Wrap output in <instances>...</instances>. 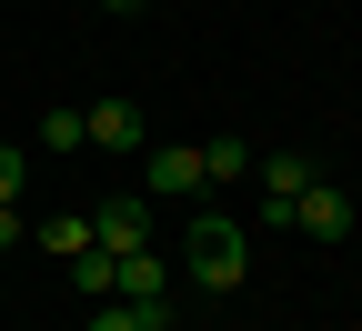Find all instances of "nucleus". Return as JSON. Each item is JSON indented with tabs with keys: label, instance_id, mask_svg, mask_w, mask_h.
I'll return each instance as SVG.
<instances>
[{
	"label": "nucleus",
	"instance_id": "nucleus-9",
	"mask_svg": "<svg viewBox=\"0 0 362 331\" xmlns=\"http://www.w3.org/2000/svg\"><path fill=\"white\" fill-rule=\"evenodd\" d=\"M30 241L51 251V261H71V251H90V211H61V221H40Z\"/></svg>",
	"mask_w": 362,
	"mask_h": 331
},
{
	"label": "nucleus",
	"instance_id": "nucleus-15",
	"mask_svg": "<svg viewBox=\"0 0 362 331\" xmlns=\"http://www.w3.org/2000/svg\"><path fill=\"white\" fill-rule=\"evenodd\" d=\"M101 11H141V0H101Z\"/></svg>",
	"mask_w": 362,
	"mask_h": 331
},
{
	"label": "nucleus",
	"instance_id": "nucleus-2",
	"mask_svg": "<svg viewBox=\"0 0 362 331\" xmlns=\"http://www.w3.org/2000/svg\"><path fill=\"white\" fill-rule=\"evenodd\" d=\"M141 191L151 201H202L211 181H202V140H161V151L141 161Z\"/></svg>",
	"mask_w": 362,
	"mask_h": 331
},
{
	"label": "nucleus",
	"instance_id": "nucleus-7",
	"mask_svg": "<svg viewBox=\"0 0 362 331\" xmlns=\"http://www.w3.org/2000/svg\"><path fill=\"white\" fill-rule=\"evenodd\" d=\"M81 121H90V140H101V151H141V111H131V101H90Z\"/></svg>",
	"mask_w": 362,
	"mask_h": 331
},
{
	"label": "nucleus",
	"instance_id": "nucleus-13",
	"mask_svg": "<svg viewBox=\"0 0 362 331\" xmlns=\"http://www.w3.org/2000/svg\"><path fill=\"white\" fill-rule=\"evenodd\" d=\"M0 201H30V151H0Z\"/></svg>",
	"mask_w": 362,
	"mask_h": 331
},
{
	"label": "nucleus",
	"instance_id": "nucleus-6",
	"mask_svg": "<svg viewBox=\"0 0 362 331\" xmlns=\"http://www.w3.org/2000/svg\"><path fill=\"white\" fill-rule=\"evenodd\" d=\"M111 301H171V261H161V251H121Z\"/></svg>",
	"mask_w": 362,
	"mask_h": 331
},
{
	"label": "nucleus",
	"instance_id": "nucleus-14",
	"mask_svg": "<svg viewBox=\"0 0 362 331\" xmlns=\"http://www.w3.org/2000/svg\"><path fill=\"white\" fill-rule=\"evenodd\" d=\"M11 241H30V201H0V251Z\"/></svg>",
	"mask_w": 362,
	"mask_h": 331
},
{
	"label": "nucleus",
	"instance_id": "nucleus-11",
	"mask_svg": "<svg viewBox=\"0 0 362 331\" xmlns=\"http://www.w3.org/2000/svg\"><path fill=\"white\" fill-rule=\"evenodd\" d=\"M81 140H90V121H81L71 101H51V121H40V151H51V161H71Z\"/></svg>",
	"mask_w": 362,
	"mask_h": 331
},
{
	"label": "nucleus",
	"instance_id": "nucleus-10",
	"mask_svg": "<svg viewBox=\"0 0 362 331\" xmlns=\"http://www.w3.org/2000/svg\"><path fill=\"white\" fill-rule=\"evenodd\" d=\"M111 271H121V251H71V281H81V301H111Z\"/></svg>",
	"mask_w": 362,
	"mask_h": 331
},
{
	"label": "nucleus",
	"instance_id": "nucleus-8",
	"mask_svg": "<svg viewBox=\"0 0 362 331\" xmlns=\"http://www.w3.org/2000/svg\"><path fill=\"white\" fill-rule=\"evenodd\" d=\"M262 151H252V140H232V131H221V140H202V181H242Z\"/></svg>",
	"mask_w": 362,
	"mask_h": 331
},
{
	"label": "nucleus",
	"instance_id": "nucleus-1",
	"mask_svg": "<svg viewBox=\"0 0 362 331\" xmlns=\"http://www.w3.org/2000/svg\"><path fill=\"white\" fill-rule=\"evenodd\" d=\"M181 271H192L202 291H242V271H252V241H242V221H221V211H192V231H181Z\"/></svg>",
	"mask_w": 362,
	"mask_h": 331
},
{
	"label": "nucleus",
	"instance_id": "nucleus-4",
	"mask_svg": "<svg viewBox=\"0 0 362 331\" xmlns=\"http://www.w3.org/2000/svg\"><path fill=\"white\" fill-rule=\"evenodd\" d=\"M292 231L302 241H352V191L342 181H312V191L292 201Z\"/></svg>",
	"mask_w": 362,
	"mask_h": 331
},
{
	"label": "nucleus",
	"instance_id": "nucleus-5",
	"mask_svg": "<svg viewBox=\"0 0 362 331\" xmlns=\"http://www.w3.org/2000/svg\"><path fill=\"white\" fill-rule=\"evenodd\" d=\"M90 241H101V251H151V211H141V191H121V201L90 211Z\"/></svg>",
	"mask_w": 362,
	"mask_h": 331
},
{
	"label": "nucleus",
	"instance_id": "nucleus-3",
	"mask_svg": "<svg viewBox=\"0 0 362 331\" xmlns=\"http://www.w3.org/2000/svg\"><path fill=\"white\" fill-rule=\"evenodd\" d=\"M252 171H262V221H272V231H292V201H302L322 171H312L302 151H272V161H252Z\"/></svg>",
	"mask_w": 362,
	"mask_h": 331
},
{
	"label": "nucleus",
	"instance_id": "nucleus-12",
	"mask_svg": "<svg viewBox=\"0 0 362 331\" xmlns=\"http://www.w3.org/2000/svg\"><path fill=\"white\" fill-rule=\"evenodd\" d=\"M90 331H151L141 301H90Z\"/></svg>",
	"mask_w": 362,
	"mask_h": 331
}]
</instances>
